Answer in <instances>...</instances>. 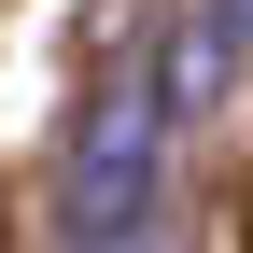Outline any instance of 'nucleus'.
I'll list each match as a JSON object with an SVG mask.
<instances>
[{
	"instance_id": "f03ea898",
	"label": "nucleus",
	"mask_w": 253,
	"mask_h": 253,
	"mask_svg": "<svg viewBox=\"0 0 253 253\" xmlns=\"http://www.w3.org/2000/svg\"><path fill=\"white\" fill-rule=\"evenodd\" d=\"M211 28H225V42H239V56H253V0H211Z\"/></svg>"
},
{
	"instance_id": "f257e3e1",
	"label": "nucleus",
	"mask_w": 253,
	"mask_h": 253,
	"mask_svg": "<svg viewBox=\"0 0 253 253\" xmlns=\"http://www.w3.org/2000/svg\"><path fill=\"white\" fill-rule=\"evenodd\" d=\"M155 197H169V99L155 84H99L56 141V253H141Z\"/></svg>"
}]
</instances>
